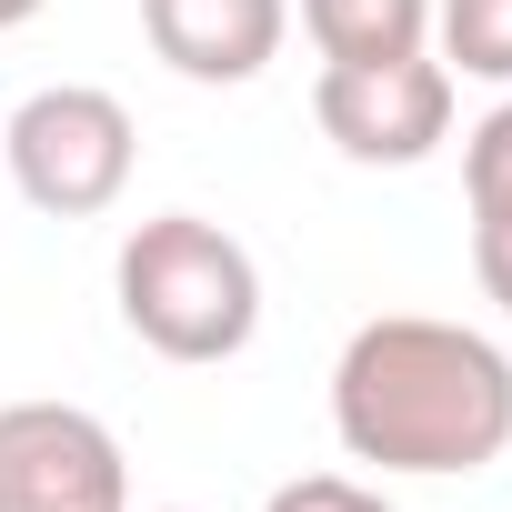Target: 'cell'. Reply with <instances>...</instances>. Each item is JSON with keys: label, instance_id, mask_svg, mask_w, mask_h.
<instances>
[{"label": "cell", "instance_id": "obj_1", "mask_svg": "<svg viewBox=\"0 0 512 512\" xmlns=\"http://www.w3.org/2000/svg\"><path fill=\"white\" fill-rule=\"evenodd\" d=\"M332 442L402 482H462L512 452V352L442 312H382L332 362Z\"/></svg>", "mask_w": 512, "mask_h": 512}, {"label": "cell", "instance_id": "obj_2", "mask_svg": "<svg viewBox=\"0 0 512 512\" xmlns=\"http://www.w3.org/2000/svg\"><path fill=\"white\" fill-rule=\"evenodd\" d=\"M111 292H121V332L181 372L201 362H231L262 332V262L201 211H151L131 221L121 262H111Z\"/></svg>", "mask_w": 512, "mask_h": 512}, {"label": "cell", "instance_id": "obj_3", "mask_svg": "<svg viewBox=\"0 0 512 512\" xmlns=\"http://www.w3.org/2000/svg\"><path fill=\"white\" fill-rule=\"evenodd\" d=\"M0 151H11V181L31 211L51 221H101L121 191H131V161H141V131L131 111L101 91V81H51L11 111V131H0Z\"/></svg>", "mask_w": 512, "mask_h": 512}, {"label": "cell", "instance_id": "obj_4", "mask_svg": "<svg viewBox=\"0 0 512 512\" xmlns=\"http://www.w3.org/2000/svg\"><path fill=\"white\" fill-rule=\"evenodd\" d=\"M452 71L432 51H402V61H322L312 81V121L342 161L362 171H412L452 141Z\"/></svg>", "mask_w": 512, "mask_h": 512}, {"label": "cell", "instance_id": "obj_5", "mask_svg": "<svg viewBox=\"0 0 512 512\" xmlns=\"http://www.w3.org/2000/svg\"><path fill=\"white\" fill-rule=\"evenodd\" d=\"M0 512H131L121 432L81 402H0Z\"/></svg>", "mask_w": 512, "mask_h": 512}, {"label": "cell", "instance_id": "obj_6", "mask_svg": "<svg viewBox=\"0 0 512 512\" xmlns=\"http://www.w3.org/2000/svg\"><path fill=\"white\" fill-rule=\"evenodd\" d=\"M292 0H141V41L161 71L201 81V91H241L282 61Z\"/></svg>", "mask_w": 512, "mask_h": 512}, {"label": "cell", "instance_id": "obj_7", "mask_svg": "<svg viewBox=\"0 0 512 512\" xmlns=\"http://www.w3.org/2000/svg\"><path fill=\"white\" fill-rule=\"evenodd\" d=\"M302 31L322 61H402L432 51V0H302Z\"/></svg>", "mask_w": 512, "mask_h": 512}, {"label": "cell", "instance_id": "obj_8", "mask_svg": "<svg viewBox=\"0 0 512 512\" xmlns=\"http://www.w3.org/2000/svg\"><path fill=\"white\" fill-rule=\"evenodd\" d=\"M432 61L452 81H492L512 91V0H432Z\"/></svg>", "mask_w": 512, "mask_h": 512}, {"label": "cell", "instance_id": "obj_9", "mask_svg": "<svg viewBox=\"0 0 512 512\" xmlns=\"http://www.w3.org/2000/svg\"><path fill=\"white\" fill-rule=\"evenodd\" d=\"M462 201L472 211H512V91L462 131Z\"/></svg>", "mask_w": 512, "mask_h": 512}, {"label": "cell", "instance_id": "obj_10", "mask_svg": "<svg viewBox=\"0 0 512 512\" xmlns=\"http://www.w3.org/2000/svg\"><path fill=\"white\" fill-rule=\"evenodd\" d=\"M262 512H392L372 482H352V472H302V482H282Z\"/></svg>", "mask_w": 512, "mask_h": 512}, {"label": "cell", "instance_id": "obj_11", "mask_svg": "<svg viewBox=\"0 0 512 512\" xmlns=\"http://www.w3.org/2000/svg\"><path fill=\"white\" fill-rule=\"evenodd\" d=\"M472 282L482 302L512 312V211H472Z\"/></svg>", "mask_w": 512, "mask_h": 512}, {"label": "cell", "instance_id": "obj_12", "mask_svg": "<svg viewBox=\"0 0 512 512\" xmlns=\"http://www.w3.org/2000/svg\"><path fill=\"white\" fill-rule=\"evenodd\" d=\"M41 11H51V0H0V31H31Z\"/></svg>", "mask_w": 512, "mask_h": 512}]
</instances>
